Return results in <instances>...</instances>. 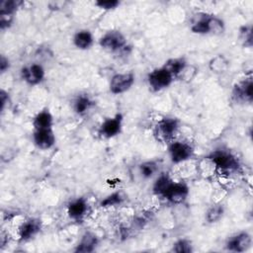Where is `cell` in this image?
<instances>
[{"mask_svg": "<svg viewBox=\"0 0 253 253\" xmlns=\"http://www.w3.org/2000/svg\"><path fill=\"white\" fill-rule=\"evenodd\" d=\"M190 31L200 36H220L225 31V23L217 15L197 12L191 19Z\"/></svg>", "mask_w": 253, "mask_h": 253, "instance_id": "cell-1", "label": "cell"}, {"mask_svg": "<svg viewBox=\"0 0 253 253\" xmlns=\"http://www.w3.org/2000/svg\"><path fill=\"white\" fill-rule=\"evenodd\" d=\"M206 157L211 162L215 171L221 173L235 172L240 167L237 156L228 149H214Z\"/></svg>", "mask_w": 253, "mask_h": 253, "instance_id": "cell-2", "label": "cell"}, {"mask_svg": "<svg viewBox=\"0 0 253 253\" xmlns=\"http://www.w3.org/2000/svg\"><path fill=\"white\" fill-rule=\"evenodd\" d=\"M181 127V122L175 117H163L155 124L153 127V135L158 142L168 144L175 139L179 129Z\"/></svg>", "mask_w": 253, "mask_h": 253, "instance_id": "cell-3", "label": "cell"}, {"mask_svg": "<svg viewBox=\"0 0 253 253\" xmlns=\"http://www.w3.org/2000/svg\"><path fill=\"white\" fill-rule=\"evenodd\" d=\"M99 46L110 53L125 52L127 46L126 36L120 30H109L105 32L98 40Z\"/></svg>", "mask_w": 253, "mask_h": 253, "instance_id": "cell-4", "label": "cell"}, {"mask_svg": "<svg viewBox=\"0 0 253 253\" xmlns=\"http://www.w3.org/2000/svg\"><path fill=\"white\" fill-rule=\"evenodd\" d=\"M167 154L172 164L179 165L194 157L195 148L193 144L187 140L174 139L167 144Z\"/></svg>", "mask_w": 253, "mask_h": 253, "instance_id": "cell-5", "label": "cell"}, {"mask_svg": "<svg viewBox=\"0 0 253 253\" xmlns=\"http://www.w3.org/2000/svg\"><path fill=\"white\" fill-rule=\"evenodd\" d=\"M174 81V76L163 64L149 71L146 76L147 86L153 93L161 92L169 88Z\"/></svg>", "mask_w": 253, "mask_h": 253, "instance_id": "cell-6", "label": "cell"}, {"mask_svg": "<svg viewBox=\"0 0 253 253\" xmlns=\"http://www.w3.org/2000/svg\"><path fill=\"white\" fill-rule=\"evenodd\" d=\"M124 115L122 113H116L113 116L107 117L101 123L98 127L97 133L101 138L111 139L120 135L123 131Z\"/></svg>", "mask_w": 253, "mask_h": 253, "instance_id": "cell-7", "label": "cell"}, {"mask_svg": "<svg viewBox=\"0 0 253 253\" xmlns=\"http://www.w3.org/2000/svg\"><path fill=\"white\" fill-rule=\"evenodd\" d=\"M135 83V74L132 71L117 72L109 81V90L113 95H122L129 91Z\"/></svg>", "mask_w": 253, "mask_h": 253, "instance_id": "cell-8", "label": "cell"}, {"mask_svg": "<svg viewBox=\"0 0 253 253\" xmlns=\"http://www.w3.org/2000/svg\"><path fill=\"white\" fill-rule=\"evenodd\" d=\"M253 240L251 234L246 230H240L227 237L224 243L226 251L233 253L247 252L252 246Z\"/></svg>", "mask_w": 253, "mask_h": 253, "instance_id": "cell-9", "label": "cell"}, {"mask_svg": "<svg viewBox=\"0 0 253 253\" xmlns=\"http://www.w3.org/2000/svg\"><path fill=\"white\" fill-rule=\"evenodd\" d=\"M20 77L27 85L38 86L45 78V69L40 62H31L21 68Z\"/></svg>", "mask_w": 253, "mask_h": 253, "instance_id": "cell-10", "label": "cell"}, {"mask_svg": "<svg viewBox=\"0 0 253 253\" xmlns=\"http://www.w3.org/2000/svg\"><path fill=\"white\" fill-rule=\"evenodd\" d=\"M252 77H246L236 82L231 90V99L236 104H251L253 101Z\"/></svg>", "mask_w": 253, "mask_h": 253, "instance_id": "cell-11", "label": "cell"}, {"mask_svg": "<svg viewBox=\"0 0 253 253\" xmlns=\"http://www.w3.org/2000/svg\"><path fill=\"white\" fill-rule=\"evenodd\" d=\"M190 195V188L187 183L183 181H173L166 190L163 198L172 205L184 204Z\"/></svg>", "mask_w": 253, "mask_h": 253, "instance_id": "cell-12", "label": "cell"}, {"mask_svg": "<svg viewBox=\"0 0 253 253\" xmlns=\"http://www.w3.org/2000/svg\"><path fill=\"white\" fill-rule=\"evenodd\" d=\"M90 212V206L86 198L77 197L69 201L66 206L68 217L75 222H82Z\"/></svg>", "mask_w": 253, "mask_h": 253, "instance_id": "cell-13", "label": "cell"}, {"mask_svg": "<svg viewBox=\"0 0 253 253\" xmlns=\"http://www.w3.org/2000/svg\"><path fill=\"white\" fill-rule=\"evenodd\" d=\"M42 228V222L39 217H29L18 226V237L22 242L34 239Z\"/></svg>", "mask_w": 253, "mask_h": 253, "instance_id": "cell-14", "label": "cell"}, {"mask_svg": "<svg viewBox=\"0 0 253 253\" xmlns=\"http://www.w3.org/2000/svg\"><path fill=\"white\" fill-rule=\"evenodd\" d=\"M34 145L40 150H48L56 143V136L53 128L34 129L32 133Z\"/></svg>", "mask_w": 253, "mask_h": 253, "instance_id": "cell-15", "label": "cell"}, {"mask_svg": "<svg viewBox=\"0 0 253 253\" xmlns=\"http://www.w3.org/2000/svg\"><path fill=\"white\" fill-rule=\"evenodd\" d=\"M95 105L96 102L93 97L86 92H81L77 94L71 102L73 112L79 117H85L86 115H88L95 107Z\"/></svg>", "mask_w": 253, "mask_h": 253, "instance_id": "cell-16", "label": "cell"}, {"mask_svg": "<svg viewBox=\"0 0 253 253\" xmlns=\"http://www.w3.org/2000/svg\"><path fill=\"white\" fill-rule=\"evenodd\" d=\"M99 243L100 239L98 235L95 232L88 230L81 235L73 251L76 253H91L96 250V248L99 246Z\"/></svg>", "mask_w": 253, "mask_h": 253, "instance_id": "cell-17", "label": "cell"}, {"mask_svg": "<svg viewBox=\"0 0 253 253\" xmlns=\"http://www.w3.org/2000/svg\"><path fill=\"white\" fill-rule=\"evenodd\" d=\"M94 36L88 29H80L76 31L72 37V43L79 50L90 49L94 45Z\"/></svg>", "mask_w": 253, "mask_h": 253, "instance_id": "cell-18", "label": "cell"}, {"mask_svg": "<svg viewBox=\"0 0 253 253\" xmlns=\"http://www.w3.org/2000/svg\"><path fill=\"white\" fill-rule=\"evenodd\" d=\"M53 125H54L53 115L48 108L42 109L32 119V126L34 129L53 128Z\"/></svg>", "mask_w": 253, "mask_h": 253, "instance_id": "cell-19", "label": "cell"}, {"mask_svg": "<svg viewBox=\"0 0 253 253\" xmlns=\"http://www.w3.org/2000/svg\"><path fill=\"white\" fill-rule=\"evenodd\" d=\"M230 61L223 53H218L212 56L208 63L210 71L215 75H223L229 69Z\"/></svg>", "mask_w": 253, "mask_h": 253, "instance_id": "cell-20", "label": "cell"}, {"mask_svg": "<svg viewBox=\"0 0 253 253\" xmlns=\"http://www.w3.org/2000/svg\"><path fill=\"white\" fill-rule=\"evenodd\" d=\"M137 171L139 176L144 180H149L156 177L159 172V163L154 160H145L137 165Z\"/></svg>", "mask_w": 253, "mask_h": 253, "instance_id": "cell-21", "label": "cell"}, {"mask_svg": "<svg viewBox=\"0 0 253 253\" xmlns=\"http://www.w3.org/2000/svg\"><path fill=\"white\" fill-rule=\"evenodd\" d=\"M173 181L174 180L172 179L170 174H168L167 172L159 173L155 177V180L152 184V193L157 197L163 198L166 190L169 188V186Z\"/></svg>", "mask_w": 253, "mask_h": 253, "instance_id": "cell-22", "label": "cell"}, {"mask_svg": "<svg viewBox=\"0 0 253 253\" xmlns=\"http://www.w3.org/2000/svg\"><path fill=\"white\" fill-rule=\"evenodd\" d=\"M225 214V207L220 203L212 204L205 212V221L208 224H215L219 222Z\"/></svg>", "mask_w": 253, "mask_h": 253, "instance_id": "cell-23", "label": "cell"}, {"mask_svg": "<svg viewBox=\"0 0 253 253\" xmlns=\"http://www.w3.org/2000/svg\"><path fill=\"white\" fill-rule=\"evenodd\" d=\"M126 200V196L122 191H115L109 195H107L99 204V206L103 209H110L121 206Z\"/></svg>", "mask_w": 253, "mask_h": 253, "instance_id": "cell-24", "label": "cell"}, {"mask_svg": "<svg viewBox=\"0 0 253 253\" xmlns=\"http://www.w3.org/2000/svg\"><path fill=\"white\" fill-rule=\"evenodd\" d=\"M198 74H199V68L195 64L188 62L184 66V68L180 71V73L176 77V80L189 84L195 80Z\"/></svg>", "mask_w": 253, "mask_h": 253, "instance_id": "cell-25", "label": "cell"}, {"mask_svg": "<svg viewBox=\"0 0 253 253\" xmlns=\"http://www.w3.org/2000/svg\"><path fill=\"white\" fill-rule=\"evenodd\" d=\"M188 63L187 59L183 56H179V57H172L167 59L163 65L171 72V74L174 76L175 80L176 77L178 76V74L180 73V71L184 68V66Z\"/></svg>", "mask_w": 253, "mask_h": 253, "instance_id": "cell-26", "label": "cell"}, {"mask_svg": "<svg viewBox=\"0 0 253 253\" xmlns=\"http://www.w3.org/2000/svg\"><path fill=\"white\" fill-rule=\"evenodd\" d=\"M170 251L175 253H192L194 251V244L191 239L181 237L174 241Z\"/></svg>", "mask_w": 253, "mask_h": 253, "instance_id": "cell-27", "label": "cell"}, {"mask_svg": "<svg viewBox=\"0 0 253 253\" xmlns=\"http://www.w3.org/2000/svg\"><path fill=\"white\" fill-rule=\"evenodd\" d=\"M24 4L21 0H1L0 1V14L16 15L18 10Z\"/></svg>", "mask_w": 253, "mask_h": 253, "instance_id": "cell-28", "label": "cell"}, {"mask_svg": "<svg viewBox=\"0 0 253 253\" xmlns=\"http://www.w3.org/2000/svg\"><path fill=\"white\" fill-rule=\"evenodd\" d=\"M252 26L251 25H244L239 28L238 31V40L242 46L244 47H252L253 41H252Z\"/></svg>", "mask_w": 253, "mask_h": 253, "instance_id": "cell-29", "label": "cell"}, {"mask_svg": "<svg viewBox=\"0 0 253 253\" xmlns=\"http://www.w3.org/2000/svg\"><path fill=\"white\" fill-rule=\"evenodd\" d=\"M94 5L103 11H113L119 8L121 2L119 0H96Z\"/></svg>", "mask_w": 253, "mask_h": 253, "instance_id": "cell-30", "label": "cell"}, {"mask_svg": "<svg viewBox=\"0 0 253 253\" xmlns=\"http://www.w3.org/2000/svg\"><path fill=\"white\" fill-rule=\"evenodd\" d=\"M15 15H9V14H0V29L1 31H5L9 29L14 22Z\"/></svg>", "mask_w": 253, "mask_h": 253, "instance_id": "cell-31", "label": "cell"}, {"mask_svg": "<svg viewBox=\"0 0 253 253\" xmlns=\"http://www.w3.org/2000/svg\"><path fill=\"white\" fill-rule=\"evenodd\" d=\"M11 103V99H10V95L9 93L4 90L1 89L0 91V105H1V112H4L6 110V108H8V106Z\"/></svg>", "mask_w": 253, "mask_h": 253, "instance_id": "cell-32", "label": "cell"}, {"mask_svg": "<svg viewBox=\"0 0 253 253\" xmlns=\"http://www.w3.org/2000/svg\"><path fill=\"white\" fill-rule=\"evenodd\" d=\"M11 67V61L8 57H6L4 54H1L0 56V72L1 74H4L7 72Z\"/></svg>", "mask_w": 253, "mask_h": 253, "instance_id": "cell-33", "label": "cell"}]
</instances>
